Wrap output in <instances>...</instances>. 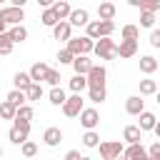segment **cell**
<instances>
[{
  "mask_svg": "<svg viewBox=\"0 0 160 160\" xmlns=\"http://www.w3.org/2000/svg\"><path fill=\"white\" fill-rule=\"evenodd\" d=\"M85 28H88V38L98 40V38H102V35H110V32L115 30V22H112V20H88Z\"/></svg>",
  "mask_w": 160,
  "mask_h": 160,
  "instance_id": "1",
  "label": "cell"
},
{
  "mask_svg": "<svg viewBox=\"0 0 160 160\" xmlns=\"http://www.w3.org/2000/svg\"><path fill=\"white\" fill-rule=\"evenodd\" d=\"M92 50H95V55H98L100 60H112V58H118V52H115V42L110 40V35L98 38V42L92 45Z\"/></svg>",
  "mask_w": 160,
  "mask_h": 160,
  "instance_id": "2",
  "label": "cell"
},
{
  "mask_svg": "<svg viewBox=\"0 0 160 160\" xmlns=\"http://www.w3.org/2000/svg\"><path fill=\"white\" fill-rule=\"evenodd\" d=\"M92 45H95V40L88 38V35H82V38H68V50L72 55H88V52H92Z\"/></svg>",
  "mask_w": 160,
  "mask_h": 160,
  "instance_id": "3",
  "label": "cell"
},
{
  "mask_svg": "<svg viewBox=\"0 0 160 160\" xmlns=\"http://www.w3.org/2000/svg\"><path fill=\"white\" fill-rule=\"evenodd\" d=\"M0 20L5 25H15L20 20H25V10L18 8V5H8V8H0Z\"/></svg>",
  "mask_w": 160,
  "mask_h": 160,
  "instance_id": "4",
  "label": "cell"
},
{
  "mask_svg": "<svg viewBox=\"0 0 160 160\" xmlns=\"http://www.w3.org/2000/svg\"><path fill=\"white\" fill-rule=\"evenodd\" d=\"M105 78H108V70L102 65H95L85 72V80H88V88H98V85H105Z\"/></svg>",
  "mask_w": 160,
  "mask_h": 160,
  "instance_id": "5",
  "label": "cell"
},
{
  "mask_svg": "<svg viewBox=\"0 0 160 160\" xmlns=\"http://www.w3.org/2000/svg\"><path fill=\"white\" fill-rule=\"evenodd\" d=\"M80 110H82V98H80V92H75L72 98H65V100H62V112H65L68 118H78Z\"/></svg>",
  "mask_w": 160,
  "mask_h": 160,
  "instance_id": "6",
  "label": "cell"
},
{
  "mask_svg": "<svg viewBox=\"0 0 160 160\" xmlns=\"http://www.w3.org/2000/svg\"><path fill=\"white\" fill-rule=\"evenodd\" d=\"M78 115H80V125H82L85 130H90V128H98V122H100V112H98L95 108H82Z\"/></svg>",
  "mask_w": 160,
  "mask_h": 160,
  "instance_id": "7",
  "label": "cell"
},
{
  "mask_svg": "<svg viewBox=\"0 0 160 160\" xmlns=\"http://www.w3.org/2000/svg\"><path fill=\"white\" fill-rule=\"evenodd\" d=\"M120 152H122V142H120V140L100 142V155H102L105 160H115V158H120Z\"/></svg>",
  "mask_w": 160,
  "mask_h": 160,
  "instance_id": "8",
  "label": "cell"
},
{
  "mask_svg": "<svg viewBox=\"0 0 160 160\" xmlns=\"http://www.w3.org/2000/svg\"><path fill=\"white\" fill-rule=\"evenodd\" d=\"M115 52L120 55V58H132L135 52H138V40H120V45H115Z\"/></svg>",
  "mask_w": 160,
  "mask_h": 160,
  "instance_id": "9",
  "label": "cell"
},
{
  "mask_svg": "<svg viewBox=\"0 0 160 160\" xmlns=\"http://www.w3.org/2000/svg\"><path fill=\"white\" fill-rule=\"evenodd\" d=\"M70 25H75V28H82L88 20H90V15H88V10L85 8H80V10H70V15L65 18Z\"/></svg>",
  "mask_w": 160,
  "mask_h": 160,
  "instance_id": "10",
  "label": "cell"
},
{
  "mask_svg": "<svg viewBox=\"0 0 160 160\" xmlns=\"http://www.w3.org/2000/svg\"><path fill=\"white\" fill-rule=\"evenodd\" d=\"M70 30H72V25H70L68 20H58V22L52 25V38H55V40H68V38H70Z\"/></svg>",
  "mask_w": 160,
  "mask_h": 160,
  "instance_id": "11",
  "label": "cell"
},
{
  "mask_svg": "<svg viewBox=\"0 0 160 160\" xmlns=\"http://www.w3.org/2000/svg\"><path fill=\"white\" fill-rule=\"evenodd\" d=\"M120 155H125L128 160H145V158H148V152H145V148H142L140 142H130V148L122 150Z\"/></svg>",
  "mask_w": 160,
  "mask_h": 160,
  "instance_id": "12",
  "label": "cell"
},
{
  "mask_svg": "<svg viewBox=\"0 0 160 160\" xmlns=\"http://www.w3.org/2000/svg\"><path fill=\"white\" fill-rule=\"evenodd\" d=\"M42 140H45V145L55 148V145L62 142V130H60V128H48V130L42 132Z\"/></svg>",
  "mask_w": 160,
  "mask_h": 160,
  "instance_id": "13",
  "label": "cell"
},
{
  "mask_svg": "<svg viewBox=\"0 0 160 160\" xmlns=\"http://www.w3.org/2000/svg\"><path fill=\"white\" fill-rule=\"evenodd\" d=\"M72 68H75V72L85 75V72L92 68V60H90L88 55H75V58H72Z\"/></svg>",
  "mask_w": 160,
  "mask_h": 160,
  "instance_id": "14",
  "label": "cell"
},
{
  "mask_svg": "<svg viewBox=\"0 0 160 160\" xmlns=\"http://www.w3.org/2000/svg\"><path fill=\"white\" fill-rule=\"evenodd\" d=\"M138 115H140V125H138V128H140L142 132H148V130H152V128L158 125V122H155L158 118H155L152 112H148V110H140Z\"/></svg>",
  "mask_w": 160,
  "mask_h": 160,
  "instance_id": "15",
  "label": "cell"
},
{
  "mask_svg": "<svg viewBox=\"0 0 160 160\" xmlns=\"http://www.w3.org/2000/svg\"><path fill=\"white\" fill-rule=\"evenodd\" d=\"M125 110H128L130 115H138L140 110H145V102H142L138 95H132V98H128V100H125Z\"/></svg>",
  "mask_w": 160,
  "mask_h": 160,
  "instance_id": "16",
  "label": "cell"
},
{
  "mask_svg": "<svg viewBox=\"0 0 160 160\" xmlns=\"http://www.w3.org/2000/svg\"><path fill=\"white\" fill-rule=\"evenodd\" d=\"M140 135H142V130L138 125H125V130H122V140H128V142H140Z\"/></svg>",
  "mask_w": 160,
  "mask_h": 160,
  "instance_id": "17",
  "label": "cell"
},
{
  "mask_svg": "<svg viewBox=\"0 0 160 160\" xmlns=\"http://www.w3.org/2000/svg\"><path fill=\"white\" fill-rule=\"evenodd\" d=\"M98 18L100 20H112L115 18V5L112 2H100L98 5Z\"/></svg>",
  "mask_w": 160,
  "mask_h": 160,
  "instance_id": "18",
  "label": "cell"
},
{
  "mask_svg": "<svg viewBox=\"0 0 160 160\" xmlns=\"http://www.w3.org/2000/svg\"><path fill=\"white\" fill-rule=\"evenodd\" d=\"M140 70H142L145 75H152V72L158 70V60H155L152 55H145V58H140Z\"/></svg>",
  "mask_w": 160,
  "mask_h": 160,
  "instance_id": "19",
  "label": "cell"
},
{
  "mask_svg": "<svg viewBox=\"0 0 160 160\" xmlns=\"http://www.w3.org/2000/svg\"><path fill=\"white\" fill-rule=\"evenodd\" d=\"M45 72H48V65L45 62H35L32 68H30V80H35V82H42V78H45Z\"/></svg>",
  "mask_w": 160,
  "mask_h": 160,
  "instance_id": "20",
  "label": "cell"
},
{
  "mask_svg": "<svg viewBox=\"0 0 160 160\" xmlns=\"http://www.w3.org/2000/svg\"><path fill=\"white\" fill-rule=\"evenodd\" d=\"M70 90H72V92H82V90H88V80H85V75L75 72V75L70 78Z\"/></svg>",
  "mask_w": 160,
  "mask_h": 160,
  "instance_id": "21",
  "label": "cell"
},
{
  "mask_svg": "<svg viewBox=\"0 0 160 160\" xmlns=\"http://www.w3.org/2000/svg\"><path fill=\"white\" fill-rule=\"evenodd\" d=\"M8 32H10L12 42H22V40H28V30H25V28H22L20 22H15V25H12V28H10Z\"/></svg>",
  "mask_w": 160,
  "mask_h": 160,
  "instance_id": "22",
  "label": "cell"
},
{
  "mask_svg": "<svg viewBox=\"0 0 160 160\" xmlns=\"http://www.w3.org/2000/svg\"><path fill=\"white\" fill-rule=\"evenodd\" d=\"M25 98H28V100H40V98H42V85L32 80V82L25 88Z\"/></svg>",
  "mask_w": 160,
  "mask_h": 160,
  "instance_id": "23",
  "label": "cell"
},
{
  "mask_svg": "<svg viewBox=\"0 0 160 160\" xmlns=\"http://www.w3.org/2000/svg\"><path fill=\"white\" fill-rule=\"evenodd\" d=\"M12 38H10V32L5 30V32H0V55H10L12 52Z\"/></svg>",
  "mask_w": 160,
  "mask_h": 160,
  "instance_id": "24",
  "label": "cell"
},
{
  "mask_svg": "<svg viewBox=\"0 0 160 160\" xmlns=\"http://www.w3.org/2000/svg\"><path fill=\"white\" fill-rule=\"evenodd\" d=\"M50 8H52V10H55V15H58V18H60V20H65V18H68V15H70V5H68V2H65V0H55V2H52V5H50Z\"/></svg>",
  "mask_w": 160,
  "mask_h": 160,
  "instance_id": "25",
  "label": "cell"
},
{
  "mask_svg": "<svg viewBox=\"0 0 160 160\" xmlns=\"http://www.w3.org/2000/svg\"><path fill=\"white\" fill-rule=\"evenodd\" d=\"M30 82H32V80H30V75H28V72H15V75H12V85H15L18 90H25Z\"/></svg>",
  "mask_w": 160,
  "mask_h": 160,
  "instance_id": "26",
  "label": "cell"
},
{
  "mask_svg": "<svg viewBox=\"0 0 160 160\" xmlns=\"http://www.w3.org/2000/svg\"><path fill=\"white\" fill-rule=\"evenodd\" d=\"M5 100H10V102L18 108V105H22L28 98H25V90H18V88H12V90L8 92V98H5Z\"/></svg>",
  "mask_w": 160,
  "mask_h": 160,
  "instance_id": "27",
  "label": "cell"
},
{
  "mask_svg": "<svg viewBox=\"0 0 160 160\" xmlns=\"http://www.w3.org/2000/svg\"><path fill=\"white\" fill-rule=\"evenodd\" d=\"M120 35H122L125 40H138V38H140V28H138V25H122Z\"/></svg>",
  "mask_w": 160,
  "mask_h": 160,
  "instance_id": "28",
  "label": "cell"
},
{
  "mask_svg": "<svg viewBox=\"0 0 160 160\" xmlns=\"http://www.w3.org/2000/svg\"><path fill=\"white\" fill-rule=\"evenodd\" d=\"M88 95H90L92 102H102L108 92H105V85H98V88H88Z\"/></svg>",
  "mask_w": 160,
  "mask_h": 160,
  "instance_id": "29",
  "label": "cell"
},
{
  "mask_svg": "<svg viewBox=\"0 0 160 160\" xmlns=\"http://www.w3.org/2000/svg\"><path fill=\"white\" fill-rule=\"evenodd\" d=\"M62 100H65V90L60 88V85H52V90H50V102L52 105H62Z\"/></svg>",
  "mask_w": 160,
  "mask_h": 160,
  "instance_id": "30",
  "label": "cell"
},
{
  "mask_svg": "<svg viewBox=\"0 0 160 160\" xmlns=\"http://www.w3.org/2000/svg\"><path fill=\"white\" fill-rule=\"evenodd\" d=\"M8 138H10V142H12V145H20L22 140H28V132L12 125V128H10V135H8Z\"/></svg>",
  "mask_w": 160,
  "mask_h": 160,
  "instance_id": "31",
  "label": "cell"
},
{
  "mask_svg": "<svg viewBox=\"0 0 160 160\" xmlns=\"http://www.w3.org/2000/svg\"><path fill=\"white\" fill-rule=\"evenodd\" d=\"M140 25L142 28H152L155 25V10H140Z\"/></svg>",
  "mask_w": 160,
  "mask_h": 160,
  "instance_id": "32",
  "label": "cell"
},
{
  "mask_svg": "<svg viewBox=\"0 0 160 160\" xmlns=\"http://www.w3.org/2000/svg\"><path fill=\"white\" fill-rule=\"evenodd\" d=\"M82 142H85L88 148H95V145L100 142V135L95 132V128H90V130H85V135H82Z\"/></svg>",
  "mask_w": 160,
  "mask_h": 160,
  "instance_id": "33",
  "label": "cell"
},
{
  "mask_svg": "<svg viewBox=\"0 0 160 160\" xmlns=\"http://www.w3.org/2000/svg\"><path fill=\"white\" fill-rule=\"evenodd\" d=\"M12 115H15V105H12L10 100H2V102H0V118L12 120Z\"/></svg>",
  "mask_w": 160,
  "mask_h": 160,
  "instance_id": "34",
  "label": "cell"
},
{
  "mask_svg": "<svg viewBox=\"0 0 160 160\" xmlns=\"http://www.w3.org/2000/svg\"><path fill=\"white\" fill-rule=\"evenodd\" d=\"M40 20H42V25L52 28V25H55V22H58L60 18L55 15V10H52V8H45V12H42V18H40Z\"/></svg>",
  "mask_w": 160,
  "mask_h": 160,
  "instance_id": "35",
  "label": "cell"
},
{
  "mask_svg": "<svg viewBox=\"0 0 160 160\" xmlns=\"http://www.w3.org/2000/svg\"><path fill=\"white\" fill-rule=\"evenodd\" d=\"M140 92L142 95H155L158 92V82L155 80H140Z\"/></svg>",
  "mask_w": 160,
  "mask_h": 160,
  "instance_id": "36",
  "label": "cell"
},
{
  "mask_svg": "<svg viewBox=\"0 0 160 160\" xmlns=\"http://www.w3.org/2000/svg\"><path fill=\"white\" fill-rule=\"evenodd\" d=\"M20 150H22V155H25V158H32V155L38 152V145H35V142H30V140H22V142H20Z\"/></svg>",
  "mask_w": 160,
  "mask_h": 160,
  "instance_id": "37",
  "label": "cell"
},
{
  "mask_svg": "<svg viewBox=\"0 0 160 160\" xmlns=\"http://www.w3.org/2000/svg\"><path fill=\"white\" fill-rule=\"evenodd\" d=\"M42 80H45V82H50V85H60V72L48 68V72H45V78H42Z\"/></svg>",
  "mask_w": 160,
  "mask_h": 160,
  "instance_id": "38",
  "label": "cell"
},
{
  "mask_svg": "<svg viewBox=\"0 0 160 160\" xmlns=\"http://www.w3.org/2000/svg\"><path fill=\"white\" fill-rule=\"evenodd\" d=\"M72 58H75V55H72L68 48H60V50H58V60H60V62H72Z\"/></svg>",
  "mask_w": 160,
  "mask_h": 160,
  "instance_id": "39",
  "label": "cell"
},
{
  "mask_svg": "<svg viewBox=\"0 0 160 160\" xmlns=\"http://www.w3.org/2000/svg\"><path fill=\"white\" fill-rule=\"evenodd\" d=\"M160 8V0H142L140 2V10H158Z\"/></svg>",
  "mask_w": 160,
  "mask_h": 160,
  "instance_id": "40",
  "label": "cell"
},
{
  "mask_svg": "<svg viewBox=\"0 0 160 160\" xmlns=\"http://www.w3.org/2000/svg\"><path fill=\"white\" fill-rule=\"evenodd\" d=\"M12 125H15V128H20V130H25V132H30V120H20V118H12Z\"/></svg>",
  "mask_w": 160,
  "mask_h": 160,
  "instance_id": "41",
  "label": "cell"
},
{
  "mask_svg": "<svg viewBox=\"0 0 160 160\" xmlns=\"http://www.w3.org/2000/svg\"><path fill=\"white\" fill-rule=\"evenodd\" d=\"M150 45H152V48H160V32H158V30L150 32Z\"/></svg>",
  "mask_w": 160,
  "mask_h": 160,
  "instance_id": "42",
  "label": "cell"
},
{
  "mask_svg": "<svg viewBox=\"0 0 160 160\" xmlns=\"http://www.w3.org/2000/svg\"><path fill=\"white\" fill-rule=\"evenodd\" d=\"M150 158H152V160H160V142H152V148H150Z\"/></svg>",
  "mask_w": 160,
  "mask_h": 160,
  "instance_id": "43",
  "label": "cell"
},
{
  "mask_svg": "<svg viewBox=\"0 0 160 160\" xmlns=\"http://www.w3.org/2000/svg\"><path fill=\"white\" fill-rule=\"evenodd\" d=\"M65 158H68V160H82V155H80L78 150H70V152H68Z\"/></svg>",
  "mask_w": 160,
  "mask_h": 160,
  "instance_id": "44",
  "label": "cell"
},
{
  "mask_svg": "<svg viewBox=\"0 0 160 160\" xmlns=\"http://www.w3.org/2000/svg\"><path fill=\"white\" fill-rule=\"evenodd\" d=\"M8 2H10V5H18V8H22L28 0H8Z\"/></svg>",
  "mask_w": 160,
  "mask_h": 160,
  "instance_id": "45",
  "label": "cell"
},
{
  "mask_svg": "<svg viewBox=\"0 0 160 160\" xmlns=\"http://www.w3.org/2000/svg\"><path fill=\"white\" fill-rule=\"evenodd\" d=\"M38 2H40V5H42V8H50V5H52V2H55V0H38Z\"/></svg>",
  "mask_w": 160,
  "mask_h": 160,
  "instance_id": "46",
  "label": "cell"
},
{
  "mask_svg": "<svg viewBox=\"0 0 160 160\" xmlns=\"http://www.w3.org/2000/svg\"><path fill=\"white\" fill-rule=\"evenodd\" d=\"M128 2H130L132 8H140V2H142V0H128Z\"/></svg>",
  "mask_w": 160,
  "mask_h": 160,
  "instance_id": "47",
  "label": "cell"
},
{
  "mask_svg": "<svg viewBox=\"0 0 160 160\" xmlns=\"http://www.w3.org/2000/svg\"><path fill=\"white\" fill-rule=\"evenodd\" d=\"M0 32H5V22L2 20H0Z\"/></svg>",
  "mask_w": 160,
  "mask_h": 160,
  "instance_id": "48",
  "label": "cell"
},
{
  "mask_svg": "<svg viewBox=\"0 0 160 160\" xmlns=\"http://www.w3.org/2000/svg\"><path fill=\"white\" fill-rule=\"evenodd\" d=\"M2 2H5V0H0V8H2Z\"/></svg>",
  "mask_w": 160,
  "mask_h": 160,
  "instance_id": "49",
  "label": "cell"
},
{
  "mask_svg": "<svg viewBox=\"0 0 160 160\" xmlns=\"http://www.w3.org/2000/svg\"><path fill=\"white\" fill-rule=\"evenodd\" d=\"M0 155H2V148H0Z\"/></svg>",
  "mask_w": 160,
  "mask_h": 160,
  "instance_id": "50",
  "label": "cell"
}]
</instances>
